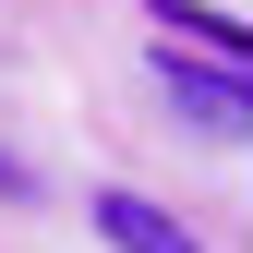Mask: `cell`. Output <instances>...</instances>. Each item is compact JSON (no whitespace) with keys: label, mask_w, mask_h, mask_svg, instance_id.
<instances>
[{"label":"cell","mask_w":253,"mask_h":253,"mask_svg":"<svg viewBox=\"0 0 253 253\" xmlns=\"http://www.w3.org/2000/svg\"><path fill=\"white\" fill-rule=\"evenodd\" d=\"M97 241L109 253H205L169 205H145V193H97Z\"/></svg>","instance_id":"obj_1"},{"label":"cell","mask_w":253,"mask_h":253,"mask_svg":"<svg viewBox=\"0 0 253 253\" xmlns=\"http://www.w3.org/2000/svg\"><path fill=\"white\" fill-rule=\"evenodd\" d=\"M0 193H24V157H12V145H0Z\"/></svg>","instance_id":"obj_3"},{"label":"cell","mask_w":253,"mask_h":253,"mask_svg":"<svg viewBox=\"0 0 253 253\" xmlns=\"http://www.w3.org/2000/svg\"><path fill=\"white\" fill-rule=\"evenodd\" d=\"M169 84H181V109H205V121H217V133L241 121V60H205V73H193V60L169 48Z\"/></svg>","instance_id":"obj_2"}]
</instances>
